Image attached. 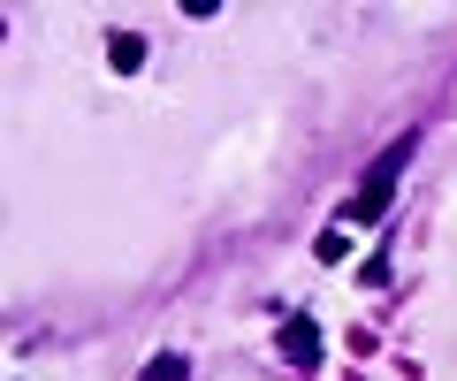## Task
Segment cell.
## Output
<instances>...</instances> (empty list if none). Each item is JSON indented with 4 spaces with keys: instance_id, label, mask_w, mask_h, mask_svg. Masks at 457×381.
<instances>
[{
    "instance_id": "obj_1",
    "label": "cell",
    "mask_w": 457,
    "mask_h": 381,
    "mask_svg": "<svg viewBox=\"0 0 457 381\" xmlns=\"http://www.w3.org/2000/svg\"><path fill=\"white\" fill-rule=\"evenodd\" d=\"M404 161H411V137H396V145H389V153L374 161V176H366L359 191H351V206H343V214L359 221V229L389 221V206H396V176H404Z\"/></svg>"
},
{
    "instance_id": "obj_2",
    "label": "cell",
    "mask_w": 457,
    "mask_h": 381,
    "mask_svg": "<svg viewBox=\"0 0 457 381\" xmlns=\"http://www.w3.org/2000/svg\"><path fill=\"white\" fill-rule=\"evenodd\" d=\"M282 359H290V366H320V328H312L305 313L282 320Z\"/></svg>"
},
{
    "instance_id": "obj_3",
    "label": "cell",
    "mask_w": 457,
    "mask_h": 381,
    "mask_svg": "<svg viewBox=\"0 0 457 381\" xmlns=\"http://www.w3.org/2000/svg\"><path fill=\"white\" fill-rule=\"evenodd\" d=\"M107 62L122 69V77H130V69H145V38H137V31H114V38H107Z\"/></svg>"
},
{
    "instance_id": "obj_4",
    "label": "cell",
    "mask_w": 457,
    "mask_h": 381,
    "mask_svg": "<svg viewBox=\"0 0 457 381\" xmlns=\"http://www.w3.org/2000/svg\"><path fill=\"white\" fill-rule=\"evenodd\" d=\"M137 381H191V359H183V351H161V359H145Z\"/></svg>"
},
{
    "instance_id": "obj_5",
    "label": "cell",
    "mask_w": 457,
    "mask_h": 381,
    "mask_svg": "<svg viewBox=\"0 0 457 381\" xmlns=\"http://www.w3.org/2000/svg\"><path fill=\"white\" fill-rule=\"evenodd\" d=\"M312 252H320V260H343V252H351V236H343V229H320V236H312Z\"/></svg>"
}]
</instances>
